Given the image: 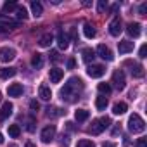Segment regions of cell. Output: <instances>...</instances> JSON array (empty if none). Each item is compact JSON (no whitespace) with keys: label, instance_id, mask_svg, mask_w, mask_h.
Wrapping results in <instances>:
<instances>
[{"label":"cell","instance_id":"cell-2","mask_svg":"<svg viewBox=\"0 0 147 147\" xmlns=\"http://www.w3.org/2000/svg\"><path fill=\"white\" fill-rule=\"evenodd\" d=\"M128 130L131 133H142L145 130V121L138 116V114H131L128 118Z\"/></svg>","mask_w":147,"mask_h":147},{"label":"cell","instance_id":"cell-34","mask_svg":"<svg viewBox=\"0 0 147 147\" xmlns=\"http://www.w3.org/2000/svg\"><path fill=\"white\" fill-rule=\"evenodd\" d=\"M106 9H107V2H106V0H99V4H97V11H99V14H102Z\"/></svg>","mask_w":147,"mask_h":147},{"label":"cell","instance_id":"cell-23","mask_svg":"<svg viewBox=\"0 0 147 147\" xmlns=\"http://www.w3.org/2000/svg\"><path fill=\"white\" fill-rule=\"evenodd\" d=\"M31 66H33L35 69H40V67L43 66V57H42V54H35V55L31 57Z\"/></svg>","mask_w":147,"mask_h":147},{"label":"cell","instance_id":"cell-10","mask_svg":"<svg viewBox=\"0 0 147 147\" xmlns=\"http://www.w3.org/2000/svg\"><path fill=\"white\" fill-rule=\"evenodd\" d=\"M140 28H142V26H140L138 23H128V26H126V33H128L130 36H133V38H138L140 33H142Z\"/></svg>","mask_w":147,"mask_h":147},{"label":"cell","instance_id":"cell-38","mask_svg":"<svg viewBox=\"0 0 147 147\" xmlns=\"http://www.w3.org/2000/svg\"><path fill=\"white\" fill-rule=\"evenodd\" d=\"M138 14H140V16H145V14H147V4H145V2L138 7Z\"/></svg>","mask_w":147,"mask_h":147},{"label":"cell","instance_id":"cell-14","mask_svg":"<svg viewBox=\"0 0 147 147\" xmlns=\"http://www.w3.org/2000/svg\"><path fill=\"white\" fill-rule=\"evenodd\" d=\"M7 94H9V97H19V95H23V85H21V83H12V85H9Z\"/></svg>","mask_w":147,"mask_h":147},{"label":"cell","instance_id":"cell-45","mask_svg":"<svg viewBox=\"0 0 147 147\" xmlns=\"http://www.w3.org/2000/svg\"><path fill=\"white\" fill-rule=\"evenodd\" d=\"M24 147H36V145H35L33 142H26V145H24Z\"/></svg>","mask_w":147,"mask_h":147},{"label":"cell","instance_id":"cell-13","mask_svg":"<svg viewBox=\"0 0 147 147\" xmlns=\"http://www.w3.org/2000/svg\"><path fill=\"white\" fill-rule=\"evenodd\" d=\"M18 26H19V23H16V21H9V19H5V21H0V33H5V31L16 30Z\"/></svg>","mask_w":147,"mask_h":147},{"label":"cell","instance_id":"cell-46","mask_svg":"<svg viewBox=\"0 0 147 147\" xmlns=\"http://www.w3.org/2000/svg\"><path fill=\"white\" fill-rule=\"evenodd\" d=\"M0 144H4V135L0 133Z\"/></svg>","mask_w":147,"mask_h":147},{"label":"cell","instance_id":"cell-15","mask_svg":"<svg viewBox=\"0 0 147 147\" xmlns=\"http://www.w3.org/2000/svg\"><path fill=\"white\" fill-rule=\"evenodd\" d=\"M118 50H119V54H128V52H131V50H133V42H130V40H121V42L118 43Z\"/></svg>","mask_w":147,"mask_h":147},{"label":"cell","instance_id":"cell-31","mask_svg":"<svg viewBox=\"0 0 147 147\" xmlns=\"http://www.w3.org/2000/svg\"><path fill=\"white\" fill-rule=\"evenodd\" d=\"M16 16H18L19 19H23V21H24V19L28 18V11H26L23 5H18V7H16Z\"/></svg>","mask_w":147,"mask_h":147},{"label":"cell","instance_id":"cell-40","mask_svg":"<svg viewBox=\"0 0 147 147\" xmlns=\"http://www.w3.org/2000/svg\"><path fill=\"white\" fill-rule=\"evenodd\" d=\"M30 107H31L33 111H38V109H40V104H38L36 100H31V102H30Z\"/></svg>","mask_w":147,"mask_h":147},{"label":"cell","instance_id":"cell-47","mask_svg":"<svg viewBox=\"0 0 147 147\" xmlns=\"http://www.w3.org/2000/svg\"><path fill=\"white\" fill-rule=\"evenodd\" d=\"M9 147H18V145H14V144H11V145H9Z\"/></svg>","mask_w":147,"mask_h":147},{"label":"cell","instance_id":"cell-4","mask_svg":"<svg viewBox=\"0 0 147 147\" xmlns=\"http://www.w3.org/2000/svg\"><path fill=\"white\" fill-rule=\"evenodd\" d=\"M55 131H57L55 125H49V126H45V128L42 130V135H40L42 142H43V144H50V142L54 140V137H55Z\"/></svg>","mask_w":147,"mask_h":147},{"label":"cell","instance_id":"cell-27","mask_svg":"<svg viewBox=\"0 0 147 147\" xmlns=\"http://www.w3.org/2000/svg\"><path fill=\"white\" fill-rule=\"evenodd\" d=\"M40 47H50V43H52V35L50 33H45V35H42V38H40Z\"/></svg>","mask_w":147,"mask_h":147},{"label":"cell","instance_id":"cell-3","mask_svg":"<svg viewBox=\"0 0 147 147\" xmlns=\"http://www.w3.org/2000/svg\"><path fill=\"white\" fill-rule=\"evenodd\" d=\"M107 126H111V118H100V119H94L92 121V126L88 128V131L92 133V135H100Z\"/></svg>","mask_w":147,"mask_h":147},{"label":"cell","instance_id":"cell-16","mask_svg":"<svg viewBox=\"0 0 147 147\" xmlns=\"http://www.w3.org/2000/svg\"><path fill=\"white\" fill-rule=\"evenodd\" d=\"M57 45H59V49H64V50L69 47V38H67V35L64 31L57 33Z\"/></svg>","mask_w":147,"mask_h":147},{"label":"cell","instance_id":"cell-41","mask_svg":"<svg viewBox=\"0 0 147 147\" xmlns=\"http://www.w3.org/2000/svg\"><path fill=\"white\" fill-rule=\"evenodd\" d=\"M75 66H76L75 59H69V61H67V69H73V67H75Z\"/></svg>","mask_w":147,"mask_h":147},{"label":"cell","instance_id":"cell-24","mask_svg":"<svg viewBox=\"0 0 147 147\" xmlns=\"http://www.w3.org/2000/svg\"><path fill=\"white\" fill-rule=\"evenodd\" d=\"M126 109H128V106H126L125 102H116V104L113 106V113H114V114H125Z\"/></svg>","mask_w":147,"mask_h":147},{"label":"cell","instance_id":"cell-42","mask_svg":"<svg viewBox=\"0 0 147 147\" xmlns=\"http://www.w3.org/2000/svg\"><path fill=\"white\" fill-rule=\"evenodd\" d=\"M118 9H119V4H114V5L111 7V12H113V14H116V12H118Z\"/></svg>","mask_w":147,"mask_h":147},{"label":"cell","instance_id":"cell-35","mask_svg":"<svg viewBox=\"0 0 147 147\" xmlns=\"http://www.w3.org/2000/svg\"><path fill=\"white\" fill-rule=\"evenodd\" d=\"M50 59H52L54 62H59V61H61V55H59V52H57V50H50Z\"/></svg>","mask_w":147,"mask_h":147},{"label":"cell","instance_id":"cell-22","mask_svg":"<svg viewBox=\"0 0 147 147\" xmlns=\"http://www.w3.org/2000/svg\"><path fill=\"white\" fill-rule=\"evenodd\" d=\"M31 12H33L35 18H40V16L43 14V7H42V4H40V2H31Z\"/></svg>","mask_w":147,"mask_h":147},{"label":"cell","instance_id":"cell-33","mask_svg":"<svg viewBox=\"0 0 147 147\" xmlns=\"http://www.w3.org/2000/svg\"><path fill=\"white\" fill-rule=\"evenodd\" d=\"M76 147H95V145H94V142H90V140L83 138V140H80V142L76 144Z\"/></svg>","mask_w":147,"mask_h":147},{"label":"cell","instance_id":"cell-21","mask_svg":"<svg viewBox=\"0 0 147 147\" xmlns=\"http://www.w3.org/2000/svg\"><path fill=\"white\" fill-rule=\"evenodd\" d=\"M131 76H133V78H142V76H144V66H140V64H131Z\"/></svg>","mask_w":147,"mask_h":147},{"label":"cell","instance_id":"cell-25","mask_svg":"<svg viewBox=\"0 0 147 147\" xmlns=\"http://www.w3.org/2000/svg\"><path fill=\"white\" fill-rule=\"evenodd\" d=\"M82 54H83V61H85V62H92V61L95 59V50H94V49H85Z\"/></svg>","mask_w":147,"mask_h":147},{"label":"cell","instance_id":"cell-18","mask_svg":"<svg viewBox=\"0 0 147 147\" xmlns=\"http://www.w3.org/2000/svg\"><path fill=\"white\" fill-rule=\"evenodd\" d=\"M38 95H40L42 100H50L52 92H50V88H49L47 85H40V88H38Z\"/></svg>","mask_w":147,"mask_h":147},{"label":"cell","instance_id":"cell-37","mask_svg":"<svg viewBox=\"0 0 147 147\" xmlns=\"http://www.w3.org/2000/svg\"><path fill=\"white\" fill-rule=\"evenodd\" d=\"M145 54H147V45H142V47H140V50H138V57H140V59H144V57H147Z\"/></svg>","mask_w":147,"mask_h":147},{"label":"cell","instance_id":"cell-19","mask_svg":"<svg viewBox=\"0 0 147 147\" xmlns=\"http://www.w3.org/2000/svg\"><path fill=\"white\" fill-rule=\"evenodd\" d=\"M45 111H47L45 114H47L49 118H59V116H62V114L66 113V111H62V109H59V107H52V106H49Z\"/></svg>","mask_w":147,"mask_h":147},{"label":"cell","instance_id":"cell-1","mask_svg":"<svg viewBox=\"0 0 147 147\" xmlns=\"http://www.w3.org/2000/svg\"><path fill=\"white\" fill-rule=\"evenodd\" d=\"M83 90V82L78 76H73L67 80V83L61 88V99L66 102H75L80 99V94Z\"/></svg>","mask_w":147,"mask_h":147},{"label":"cell","instance_id":"cell-39","mask_svg":"<svg viewBox=\"0 0 147 147\" xmlns=\"http://www.w3.org/2000/svg\"><path fill=\"white\" fill-rule=\"evenodd\" d=\"M137 147H147V138H138L137 140Z\"/></svg>","mask_w":147,"mask_h":147},{"label":"cell","instance_id":"cell-7","mask_svg":"<svg viewBox=\"0 0 147 147\" xmlns=\"http://www.w3.org/2000/svg\"><path fill=\"white\" fill-rule=\"evenodd\" d=\"M16 57V50L11 49V47H4V49H0V61L2 62H9Z\"/></svg>","mask_w":147,"mask_h":147},{"label":"cell","instance_id":"cell-5","mask_svg":"<svg viewBox=\"0 0 147 147\" xmlns=\"http://www.w3.org/2000/svg\"><path fill=\"white\" fill-rule=\"evenodd\" d=\"M113 83H114V87H116L118 90H123V88H125L126 80H125V73H123L121 69H116V71L113 73Z\"/></svg>","mask_w":147,"mask_h":147},{"label":"cell","instance_id":"cell-36","mask_svg":"<svg viewBox=\"0 0 147 147\" xmlns=\"http://www.w3.org/2000/svg\"><path fill=\"white\" fill-rule=\"evenodd\" d=\"M59 144H61V145H64V147H67V145H69V137L62 133V135H61V140H59Z\"/></svg>","mask_w":147,"mask_h":147},{"label":"cell","instance_id":"cell-8","mask_svg":"<svg viewBox=\"0 0 147 147\" xmlns=\"http://www.w3.org/2000/svg\"><path fill=\"white\" fill-rule=\"evenodd\" d=\"M121 31H123V28H121V19H119V18H114V19L109 23V33H111L113 36H119Z\"/></svg>","mask_w":147,"mask_h":147},{"label":"cell","instance_id":"cell-29","mask_svg":"<svg viewBox=\"0 0 147 147\" xmlns=\"http://www.w3.org/2000/svg\"><path fill=\"white\" fill-rule=\"evenodd\" d=\"M9 135H11L12 138H18V137L21 135V128H19V125H9Z\"/></svg>","mask_w":147,"mask_h":147},{"label":"cell","instance_id":"cell-44","mask_svg":"<svg viewBox=\"0 0 147 147\" xmlns=\"http://www.w3.org/2000/svg\"><path fill=\"white\" fill-rule=\"evenodd\" d=\"M102 147H116V145H114L113 142H104V144H102Z\"/></svg>","mask_w":147,"mask_h":147},{"label":"cell","instance_id":"cell-43","mask_svg":"<svg viewBox=\"0 0 147 147\" xmlns=\"http://www.w3.org/2000/svg\"><path fill=\"white\" fill-rule=\"evenodd\" d=\"M66 128H67V130H75V123L67 121V123H66Z\"/></svg>","mask_w":147,"mask_h":147},{"label":"cell","instance_id":"cell-32","mask_svg":"<svg viewBox=\"0 0 147 147\" xmlns=\"http://www.w3.org/2000/svg\"><path fill=\"white\" fill-rule=\"evenodd\" d=\"M97 88H99V92H100L102 95H109V94H111V85H109V83H99Z\"/></svg>","mask_w":147,"mask_h":147},{"label":"cell","instance_id":"cell-20","mask_svg":"<svg viewBox=\"0 0 147 147\" xmlns=\"http://www.w3.org/2000/svg\"><path fill=\"white\" fill-rule=\"evenodd\" d=\"M88 111L87 109H78V111H75V119L78 121V123H82V121H87L88 119Z\"/></svg>","mask_w":147,"mask_h":147},{"label":"cell","instance_id":"cell-12","mask_svg":"<svg viewBox=\"0 0 147 147\" xmlns=\"http://www.w3.org/2000/svg\"><path fill=\"white\" fill-rule=\"evenodd\" d=\"M12 109H14V106H12L11 102H4L2 109H0V121L7 119V118H9V116L12 114Z\"/></svg>","mask_w":147,"mask_h":147},{"label":"cell","instance_id":"cell-6","mask_svg":"<svg viewBox=\"0 0 147 147\" xmlns=\"http://www.w3.org/2000/svg\"><path fill=\"white\" fill-rule=\"evenodd\" d=\"M104 73H106V67L100 66V64H92V66H88V69H87V75H88L90 78H100Z\"/></svg>","mask_w":147,"mask_h":147},{"label":"cell","instance_id":"cell-11","mask_svg":"<svg viewBox=\"0 0 147 147\" xmlns=\"http://www.w3.org/2000/svg\"><path fill=\"white\" fill-rule=\"evenodd\" d=\"M49 76H50V82L52 83H59L62 80V76H64V71L59 69V67H52L50 73H49Z\"/></svg>","mask_w":147,"mask_h":147},{"label":"cell","instance_id":"cell-9","mask_svg":"<svg viewBox=\"0 0 147 147\" xmlns=\"http://www.w3.org/2000/svg\"><path fill=\"white\" fill-rule=\"evenodd\" d=\"M97 54H99L104 61H113V59H114V55H113L111 49H109V47H106L104 43H100V45L97 47Z\"/></svg>","mask_w":147,"mask_h":147},{"label":"cell","instance_id":"cell-17","mask_svg":"<svg viewBox=\"0 0 147 147\" xmlns=\"http://www.w3.org/2000/svg\"><path fill=\"white\" fill-rule=\"evenodd\" d=\"M16 67H0V78H4V80H9L12 76H16Z\"/></svg>","mask_w":147,"mask_h":147},{"label":"cell","instance_id":"cell-26","mask_svg":"<svg viewBox=\"0 0 147 147\" xmlns=\"http://www.w3.org/2000/svg\"><path fill=\"white\" fill-rule=\"evenodd\" d=\"M83 33H85V36H87V38H94V36L97 35L95 28H94L92 24H88V23L85 24V28H83Z\"/></svg>","mask_w":147,"mask_h":147},{"label":"cell","instance_id":"cell-28","mask_svg":"<svg viewBox=\"0 0 147 147\" xmlns=\"http://www.w3.org/2000/svg\"><path fill=\"white\" fill-rule=\"evenodd\" d=\"M95 107H97L99 111H104V109L107 107V99H106L104 95L97 97V100H95Z\"/></svg>","mask_w":147,"mask_h":147},{"label":"cell","instance_id":"cell-30","mask_svg":"<svg viewBox=\"0 0 147 147\" xmlns=\"http://www.w3.org/2000/svg\"><path fill=\"white\" fill-rule=\"evenodd\" d=\"M16 7H18V4H16V2H5V4H4V7H2V12H4V14L12 12V11H16Z\"/></svg>","mask_w":147,"mask_h":147}]
</instances>
